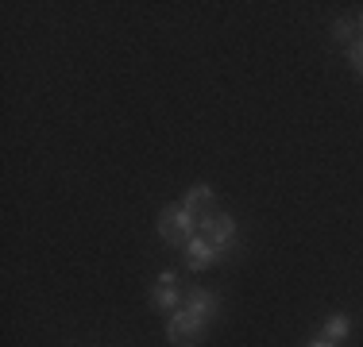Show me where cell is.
<instances>
[{"mask_svg":"<svg viewBox=\"0 0 363 347\" xmlns=\"http://www.w3.org/2000/svg\"><path fill=\"white\" fill-rule=\"evenodd\" d=\"M217 258H220V251L213 247V243L205 239L201 232H197V236L186 243V266H189V271H209Z\"/></svg>","mask_w":363,"mask_h":347,"instance_id":"cell-4","label":"cell"},{"mask_svg":"<svg viewBox=\"0 0 363 347\" xmlns=\"http://www.w3.org/2000/svg\"><path fill=\"white\" fill-rule=\"evenodd\" d=\"M344 336H348V317H340V312H333V317L325 320V340L340 343Z\"/></svg>","mask_w":363,"mask_h":347,"instance_id":"cell-8","label":"cell"},{"mask_svg":"<svg viewBox=\"0 0 363 347\" xmlns=\"http://www.w3.org/2000/svg\"><path fill=\"white\" fill-rule=\"evenodd\" d=\"M159 236L167 239L170 247H186V243L197 236V216H189L186 208H178V205H167L159 216Z\"/></svg>","mask_w":363,"mask_h":347,"instance_id":"cell-1","label":"cell"},{"mask_svg":"<svg viewBox=\"0 0 363 347\" xmlns=\"http://www.w3.org/2000/svg\"><path fill=\"white\" fill-rule=\"evenodd\" d=\"M159 282H167V285H178V274H174V271H162V274H159Z\"/></svg>","mask_w":363,"mask_h":347,"instance_id":"cell-11","label":"cell"},{"mask_svg":"<svg viewBox=\"0 0 363 347\" xmlns=\"http://www.w3.org/2000/svg\"><path fill=\"white\" fill-rule=\"evenodd\" d=\"M306 347H336L333 340H325V336H321V340H313V343H306Z\"/></svg>","mask_w":363,"mask_h":347,"instance_id":"cell-12","label":"cell"},{"mask_svg":"<svg viewBox=\"0 0 363 347\" xmlns=\"http://www.w3.org/2000/svg\"><path fill=\"white\" fill-rule=\"evenodd\" d=\"M197 232H201L217 251H228L232 243H236V220H232L228 212H205L201 220H197Z\"/></svg>","mask_w":363,"mask_h":347,"instance_id":"cell-2","label":"cell"},{"mask_svg":"<svg viewBox=\"0 0 363 347\" xmlns=\"http://www.w3.org/2000/svg\"><path fill=\"white\" fill-rule=\"evenodd\" d=\"M359 31H363V16H359Z\"/></svg>","mask_w":363,"mask_h":347,"instance_id":"cell-13","label":"cell"},{"mask_svg":"<svg viewBox=\"0 0 363 347\" xmlns=\"http://www.w3.org/2000/svg\"><path fill=\"white\" fill-rule=\"evenodd\" d=\"M201 332H205V320L201 317H194L189 309H174V317H170V324H167V336H170V343L174 347H194L197 340H201Z\"/></svg>","mask_w":363,"mask_h":347,"instance_id":"cell-3","label":"cell"},{"mask_svg":"<svg viewBox=\"0 0 363 347\" xmlns=\"http://www.w3.org/2000/svg\"><path fill=\"white\" fill-rule=\"evenodd\" d=\"M352 31H356V28H352V20H336V23H333L336 42H348V47H352Z\"/></svg>","mask_w":363,"mask_h":347,"instance_id":"cell-9","label":"cell"},{"mask_svg":"<svg viewBox=\"0 0 363 347\" xmlns=\"http://www.w3.org/2000/svg\"><path fill=\"white\" fill-rule=\"evenodd\" d=\"M182 208H186L189 216H197V220H201V216L213 208V189L209 186H194L186 193V201H182Z\"/></svg>","mask_w":363,"mask_h":347,"instance_id":"cell-6","label":"cell"},{"mask_svg":"<svg viewBox=\"0 0 363 347\" xmlns=\"http://www.w3.org/2000/svg\"><path fill=\"white\" fill-rule=\"evenodd\" d=\"M348 58H352V66H356L359 74H363V39H356V42L348 47Z\"/></svg>","mask_w":363,"mask_h":347,"instance_id":"cell-10","label":"cell"},{"mask_svg":"<svg viewBox=\"0 0 363 347\" xmlns=\"http://www.w3.org/2000/svg\"><path fill=\"white\" fill-rule=\"evenodd\" d=\"M151 305L155 309H178V285L159 282V285H155V293H151Z\"/></svg>","mask_w":363,"mask_h":347,"instance_id":"cell-7","label":"cell"},{"mask_svg":"<svg viewBox=\"0 0 363 347\" xmlns=\"http://www.w3.org/2000/svg\"><path fill=\"white\" fill-rule=\"evenodd\" d=\"M186 309L201 320H213L220 309V301H217V293H209V290H186Z\"/></svg>","mask_w":363,"mask_h":347,"instance_id":"cell-5","label":"cell"}]
</instances>
